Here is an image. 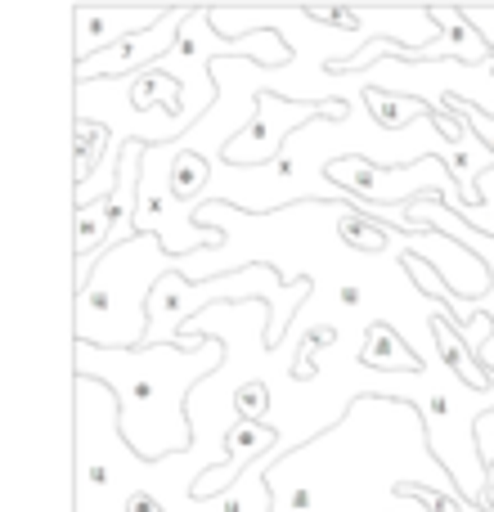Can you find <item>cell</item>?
Wrapping results in <instances>:
<instances>
[{
    "label": "cell",
    "instance_id": "cell-1",
    "mask_svg": "<svg viewBox=\"0 0 494 512\" xmlns=\"http://www.w3.org/2000/svg\"><path fill=\"white\" fill-rule=\"evenodd\" d=\"M315 117L342 122L346 104L342 99H328V104H319V99H283V95L261 90V95L252 99V122H247L243 131L230 135V144L221 149V158L230 162V167H261V162H279L288 135L297 131L301 122H315Z\"/></svg>",
    "mask_w": 494,
    "mask_h": 512
},
{
    "label": "cell",
    "instance_id": "cell-2",
    "mask_svg": "<svg viewBox=\"0 0 494 512\" xmlns=\"http://www.w3.org/2000/svg\"><path fill=\"white\" fill-rule=\"evenodd\" d=\"M189 23V14L185 9H167L162 14V23L158 27H144V32H135V36H126V41H117L113 50H104V54H95L90 63H77V81L81 86H90L95 77H140V63H158L162 54H171V45H176V36H180V27Z\"/></svg>",
    "mask_w": 494,
    "mask_h": 512
},
{
    "label": "cell",
    "instance_id": "cell-3",
    "mask_svg": "<svg viewBox=\"0 0 494 512\" xmlns=\"http://www.w3.org/2000/svg\"><path fill=\"white\" fill-rule=\"evenodd\" d=\"M162 14H149V9H77L72 14L77 18V63H90L95 54L113 50L117 41L144 32V27H158Z\"/></svg>",
    "mask_w": 494,
    "mask_h": 512
},
{
    "label": "cell",
    "instance_id": "cell-4",
    "mask_svg": "<svg viewBox=\"0 0 494 512\" xmlns=\"http://www.w3.org/2000/svg\"><path fill=\"white\" fill-rule=\"evenodd\" d=\"M432 333H436V346H441V360L450 364L454 373H459L468 387H477V391H494V373H486L477 364V346L468 342V333L459 328V319H450V315H432Z\"/></svg>",
    "mask_w": 494,
    "mask_h": 512
},
{
    "label": "cell",
    "instance_id": "cell-5",
    "mask_svg": "<svg viewBox=\"0 0 494 512\" xmlns=\"http://www.w3.org/2000/svg\"><path fill=\"white\" fill-rule=\"evenodd\" d=\"M131 108H140V113H149V108H162L171 122H189V117H194L185 108V81L171 77L162 63L144 68L140 77L131 81Z\"/></svg>",
    "mask_w": 494,
    "mask_h": 512
},
{
    "label": "cell",
    "instance_id": "cell-6",
    "mask_svg": "<svg viewBox=\"0 0 494 512\" xmlns=\"http://www.w3.org/2000/svg\"><path fill=\"white\" fill-rule=\"evenodd\" d=\"M364 364L382 373H423V360L414 355V346L387 324V319H373L364 328Z\"/></svg>",
    "mask_w": 494,
    "mask_h": 512
},
{
    "label": "cell",
    "instance_id": "cell-7",
    "mask_svg": "<svg viewBox=\"0 0 494 512\" xmlns=\"http://www.w3.org/2000/svg\"><path fill=\"white\" fill-rule=\"evenodd\" d=\"M432 27L441 32V41L445 45H454V59L459 63H490L494 68V50H490V41L472 27V18L463 14V9H432Z\"/></svg>",
    "mask_w": 494,
    "mask_h": 512
},
{
    "label": "cell",
    "instance_id": "cell-8",
    "mask_svg": "<svg viewBox=\"0 0 494 512\" xmlns=\"http://www.w3.org/2000/svg\"><path fill=\"white\" fill-rule=\"evenodd\" d=\"M207 180H212V158H203V153H194V149H176V158H171V167H167L171 198L189 203V198H198L207 189Z\"/></svg>",
    "mask_w": 494,
    "mask_h": 512
},
{
    "label": "cell",
    "instance_id": "cell-9",
    "mask_svg": "<svg viewBox=\"0 0 494 512\" xmlns=\"http://www.w3.org/2000/svg\"><path fill=\"white\" fill-rule=\"evenodd\" d=\"M274 441H279V436H274V427H265V423H234L230 432H225V468H247V463L261 459Z\"/></svg>",
    "mask_w": 494,
    "mask_h": 512
},
{
    "label": "cell",
    "instance_id": "cell-10",
    "mask_svg": "<svg viewBox=\"0 0 494 512\" xmlns=\"http://www.w3.org/2000/svg\"><path fill=\"white\" fill-rule=\"evenodd\" d=\"M113 135H108V126L90 122V117H77V189H86V180L95 176L99 158L108 162V153H113Z\"/></svg>",
    "mask_w": 494,
    "mask_h": 512
},
{
    "label": "cell",
    "instance_id": "cell-11",
    "mask_svg": "<svg viewBox=\"0 0 494 512\" xmlns=\"http://www.w3.org/2000/svg\"><path fill=\"white\" fill-rule=\"evenodd\" d=\"M364 104H369V113L378 117V126H387V131H400V126L414 122V117H427L423 104H414V99H400V95H387V90H378V86L364 90Z\"/></svg>",
    "mask_w": 494,
    "mask_h": 512
},
{
    "label": "cell",
    "instance_id": "cell-12",
    "mask_svg": "<svg viewBox=\"0 0 494 512\" xmlns=\"http://www.w3.org/2000/svg\"><path fill=\"white\" fill-rule=\"evenodd\" d=\"M373 216H364V212H342V221H337V230H342V239L351 243V248H360V252H382L387 248V230H373Z\"/></svg>",
    "mask_w": 494,
    "mask_h": 512
},
{
    "label": "cell",
    "instance_id": "cell-13",
    "mask_svg": "<svg viewBox=\"0 0 494 512\" xmlns=\"http://www.w3.org/2000/svg\"><path fill=\"white\" fill-rule=\"evenodd\" d=\"M396 495L400 499H418L427 512H468V499H463L459 490H427V486H418V481H400Z\"/></svg>",
    "mask_w": 494,
    "mask_h": 512
},
{
    "label": "cell",
    "instance_id": "cell-14",
    "mask_svg": "<svg viewBox=\"0 0 494 512\" xmlns=\"http://www.w3.org/2000/svg\"><path fill=\"white\" fill-rule=\"evenodd\" d=\"M337 342V328H310L306 333V342L297 346V364H292V378H301V382H310L319 373V351L324 346H333Z\"/></svg>",
    "mask_w": 494,
    "mask_h": 512
},
{
    "label": "cell",
    "instance_id": "cell-15",
    "mask_svg": "<svg viewBox=\"0 0 494 512\" xmlns=\"http://www.w3.org/2000/svg\"><path fill=\"white\" fill-rule=\"evenodd\" d=\"M234 409H239V423H265V409H270L265 382H243V387L234 391Z\"/></svg>",
    "mask_w": 494,
    "mask_h": 512
},
{
    "label": "cell",
    "instance_id": "cell-16",
    "mask_svg": "<svg viewBox=\"0 0 494 512\" xmlns=\"http://www.w3.org/2000/svg\"><path fill=\"white\" fill-rule=\"evenodd\" d=\"M450 113L459 117L463 126H472V135H477V140L486 144V149H490V158H494V117H486V113H481V108L463 104V99H454V95H450Z\"/></svg>",
    "mask_w": 494,
    "mask_h": 512
},
{
    "label": "cell",
    "instance_id": "cell-17",
    "mask_svg": "<svg viewBox=\"0 0 494 512\" xmlns=\"http://www.w3.org/2000/svg\"><path fill=\"white\" fill-rule=\"evenodd\" d=\"M310 23H324V27H342V32H360L364 14H351V9H315Z\"/></svg>",
    "mask_w": 494,
    "mask_h": 512
},
{
    "label": "cell",
    "instance_id": "cell-18",
    "mask_svg": "<svg viewBox=\"0 0 494 512\" xmlns=\"http://www.w3.org/2000/svg\"><path fill=\"white\" fill-rule=\"evenodd\" d=\"M463 14H468V18H472V27H477V32L494 45V9H463Z\"/></svg>",
    "mask_w": 494,
    "mask_h": 512
},
{
    "label": "cell",
    "instance_id": "cell-19",
    "mask_svg": "<svg viewBox=\"0 0 494 512\" xmlns=\"http://www.w3.org/2000/svg\"><path fill=\"white\" fill-rule=\"evenodd\" d=\"M126 512H167L158 504V495H149V490H135L131 499H126Z\"/></svg>",
    "mask_w": 494,
    "mask_h": 512
},
{
    "label": "cell",
    "instance_id": "cell-20",
    "mask_svg": "<svg viewBox=\"0 0 494 512\" xmlns=\"http://www.w3.org/2000/svg\"><path fill=\"white\" fill-rule=\"evenodd\" d=\"M360 297H364L360 288H342V306H346V310H351V306H360Z\"/></svg>",
    "mask_w": 494,
    "mask_h": 512
}]
</instances>
